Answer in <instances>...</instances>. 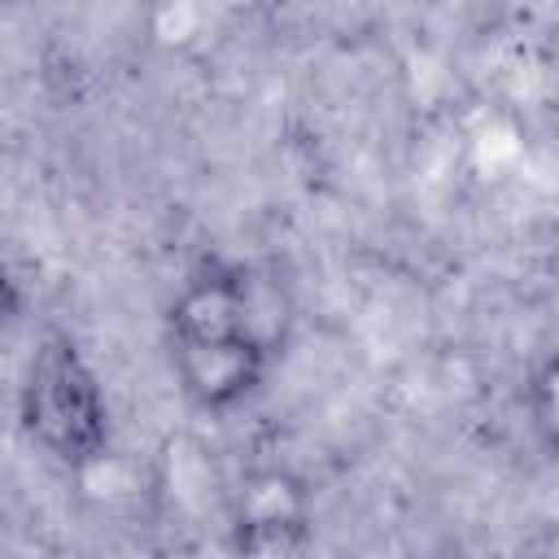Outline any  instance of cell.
<instances>
[{"label":"cell","instance_id":"3957f363","mask_svg":"<svg viewBox=\"0 0 559 559\" xmlns=\"http://www.w3.org/2000/svg\"><path fill=\"white\" fill-rule=\"evenodd\" d=\"M271 354L249 336H223V341H175V376L183 393L205 411H227L245 402L262 376Z\"/></svg>","mask_w":559,"mask_h":559},{"label":"cell","instance_id":"277c9868","mask_svg":"<svg viewBox=\"0 0 559 559\" xmlns=\"http://www.w3.org/2000/svg\"><path fill=\"white\" fill-rule=\"evenodd\" d=\"M170 336L175 341H223L245 336V293L240 271L231 275H201L192 280L170 306ZM253 341V336H249Z\"/></svg>","mask_w":559,"mask_h":559},{"label":"cell","instance_id":"7a4b0ae2","mask_svg":"<svg viewBox=\"0 0 559 559\" xmlns=\"http://www.w3.org/2000/svg\"><path fill=\"white\" fill-rule=\"evenodd\" d=\"M314 542L310 493L284 467L249 472L231 493V546L258 559H293Z\"/></svg>","mask_w":559,"mask_h":559},{"label":"cell","instance_id":"6da1fadb","mask_svg":"<svg viewBox=\"0 0 559 559\" xmlns=\"http://www.w3.org/2000/svg\"><path fill=\"white\" fill-rule=\"evenodd\" d=\"M17 419L22 432L66 467L83 472L105 454L109 445L105 397L74 341L48 336L31 354L17 389Z\"/></svg>","mask_w":559,"mask_h":559},{"label":"cell","instance_id":"8992f818","mask_svg":"<svg viewBox=\"0 0 559 559\" xmlns=\"http://www.w3.org/2000/svg\"><path fill=\"white\" fill-rule=\"evenodd\" d=\"M528 419L550 454H559V354H550L528 380Z\"/></svg>","mask_w":559,"mask_h":559},{"label":"cell","instance_id":"5b68a950","mask_svg":"<svg viewBox=\"0 0 559 559\" xmlns=\"http://www.w3.org/2000/svg\"><path fill=\"white\" fill-rule=\"evenodd\" d=\"M240 293H245V336H253L266 354H275L288 341V328H293L288 288L275 275L240 271Z\"/></svg>","mask_w":559,"mask_h":559}]
</instances>
